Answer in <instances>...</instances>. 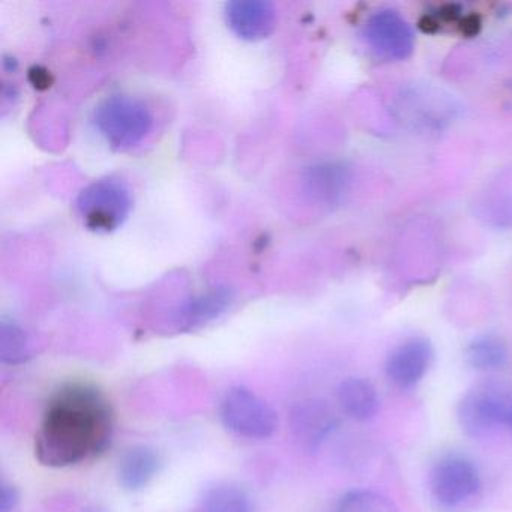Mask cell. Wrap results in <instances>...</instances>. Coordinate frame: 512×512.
<instances>
[{
	"instance_id": "cell-1",
	"label": "cell",
	"mask_w": 512,
	"mask_h": 512,
	"mask_svg": "<svg viewBox=\"0 0 512 512\" xmlns=\"http://www.w3.org/2000/svg\"><path fill=\"white\" fill-rule=\"evenodd\" d=\"M112 406L106 395L89 385L62 386L47 404L35 437V457L49 467H68L98 457L113 437Z\"/></svg>"
},
{
	"instance_id": "cell-2",
	"label": "cell",
	"mask_w": 512,
	"mask_h": 512,
	"mask_svg": "<svg viewBox=\"0 0 512 512\" xmlns=\"http://www.w3.org/2000/svg\"><path fill=\"white\" fill-rule=\"evenodd\" d=\"M461 430L481 439L497 428L512 431V388L505 383L484 382L473 386L458 404Z\"/></svg>"
},
{
	"instance_id": "cell-3",
	"label": "cell",
	"mask_w": 512,
	"mask_h": 512,
	"mask_svg": "<svg viewBox=\"0 0 512 512\" xmlns=\"http://www.w3.org/2000/svg\"><path fill=\"white\" fill-rule=\"evenodd\" d=\"M94 121L101 136L113 149L128 151L140 145L151 133L154 116L142 101L116 95L98 106Z\"/></svg>"
},
{
	"instance_id": "cell-4",
	"label": "cell",
	"mask_w": 512,
	"mask_h": 512,
	"mask_svg": "<svg viewBox=\"0 0 512 512\" xmlns=\"http://www.w3.org/2000/svg\"><path fill=\"white\" fill-rule=\"evenodd\" d=\"M76 208L88 229L109 233L127 220L133 209V194L121 179H98L79 194Z\"/></svg>"
},
{
	"instance_id": "cell-5",
	"label": "cell",
	"mask_w": 512,
	"mask_h": 512,
	"mask_svg": "<svg viewBox=\"0 0 512 512\" xmlns=\"http://www.w3.org/2000/svg\"><path fill=\"white\" fill-rule=\"evenodd\" d=\"M220 418L227 430L245 439H268L278 428L275 410L244 386H235L224 394Z\"/></svg>"
},
{
	"instance_id": "cell-6",
	"label": "cell",
	"mask_w": 512,
	"mask_h": 512,
	"mask_svg": "<svg viewBox=\"0 0 512 512\" xmlns=\"http://www.w3.org/2000/svg\"><path fill=\"white\" fill-rule=\"evenodd\" d=\"M481 490V476L469 458L451 454L440 458L430 475L431 497L448 511L469 505Z\"/></svg>"
},
{
	"instance_id": "cell-7",
	"label": "cell",
	"mask_w": 512,
	"mask_h": 512,
	"mask_svg": "<svg viewBox=\"0 0 512 512\" xmlns=\"http://www.w3.org/2000/svg\"><path fill=\"white\" fill-rule=\"evenodd\" d=\"M364 37L368 47L385 61H404L415 47L409 23L392 10L374 13L365 23Z\"/></svg>"
},
{
	"instance_id": "cell-8",
	"label": "cell",
	"mask_w": 512,
	"mask_h": 512,
	"mask_svg": "<svg viewBox=\"0 0 512 512\" xmlns=\"http://www.w3.org/2000/svg\"><path fill=\"white\" fill-rule=\"evenodd\" d=\"M290 430L302 449L316 452L337 430V413L326 401L307 398L293 404L289 415Z\"/></svg>"
},
{
	"instance_id": "cell-9",
	"label": "cell",
	"mask_w": 512,
	"mask_h": 512,
	"mask_svg": "<svg viewBox=\"0 0 512 512\" xmlns=\"http://www.w3.org/2000/svg\"><path fill=\"white\" fill-rule=\"evenodd\" d=\"M431 344L425 338H410L392 350L386 359V376L400 388L421 382L431 364Z\"/></svg>"
},
{
	"instance_id": "cell-10",
	"label": "cell",
	"mask_w": 512,
	"mask_h": 512,
	"mask_svg": "<svg viewBox=\"0 0 512 512\" xmlns=\"http://www.w3.org/2000/svg\"><path fill=\"white\" fill-rule=\"evenodd\" d=\"M227 25L242 40L259 41L275 28L274 5L265 0H235L226 5Z\"/></svg>"
},
{
	"instance_id": "cell-11",
	"label": "cell",
	"mask_w": 512,
	"mask_h": 512,
	"mask_svg": "<svg viewBox=\"0 0 512 512\" xmlns=\"http://www.w3.org/2000/svg\"><path fill=\"white\" fill-rule=\"evenodd\" d=\"M161 467L160 454L151 446L136 445L119 458L118 481L124 490L140 491L151 484Z\"/></svg>"
},
{
	"instance_id": "cell-12",
	"label": "cell",
	"mask_w": 512,
	"mask_h": 512,
	"mask_svg": "<svg viewBox=\"0 0 512 512\" xmlns=\"http://www.w3.org/2000/svg\"><path fill=\"white\" fill-rule=\"evenodd\" d=\"M233 295L226 287L209 290L197 298L190 299L176 313L179 331L190 332L208 325L220 317L232 304Z\"/></svg>"
},
{
	"instance_id": "cell-13",
	"label": "cell",
	"mask_w": 512,
	"mask_h": 512,
	"mask_svg": "<svg viewBox=\"0 0 512 512\" xmlns=\"http://www.w3.org/2000/svg\"><path fill=\"white\" fill-rule=\"evenodd\" d=\"M340 409L355 421H368L376 416L380 400L376 388L364 377H347L338 385Z\"/></svg>"
},
{
	"instance_id": "cell-14",
	"label": "cell",
	"mask_w": 512,
	"mask_h": 512,
	"mask_svg": "<svg viewBox=\"0 0 512 512\" xmlns=\"http://www.w3.org/2000/svg\"><path fill=\"white\" fill-rule=\"evenodd\" d=\"M466 361L476 371H497L508 362V347L499 337L482 335L467 346Z\"/></svg>"
},
{
	"instance_id": "cell-15",
	"label": "cell",
	"mask_w": 512,
	"mask_h": 512,
	"mask_svg": "<svg viewBox=\"0 0 512 512\" xmlns=\"http://www.w3.org/2000/svg\"><path fill=\"white\" fill-rule=\"evenodd\" d=\"M203 512H253V505L244 488L218 484L206 491Z\"/></svg>"
},
{
	"instance_id": "cell-16",
	"label": "cell",
	"mask_w": 512,
	"mask_h": 512,
	"mask_svg": "<svg viewBox=\"0 0 512 512\" xmlns=\"http://www.w3.org/2000/svg\"><path fill=\"white\" fill-rule=\"evenodd\" d=\"M28 335L16 323L4 322L0 328V359L7 365H22L31 359Z\"/></svg>"
},
{
	"instance_id": "cell-17",
	"label": "cell",
	"mask_w": 512,
	"mask_h": 512,
	"mask_svg": "<svg viewBox=\"0 0 512 512\" xmlns=\"http://www.w3.org/2000/svg\"><path fill=\"white\" fill-rule=\"evenodd\" d=\"M313 193L326 202L337 200L347 185V172L338 164H323L313 169L310 175Z\"/></svg>"
},
{
	"instance_id": "cell-18",
	"label": "cell",
	"mask_w": 512,
	"mask_h": 512,
	"mask_svg": "<svg viewBox=\"0 0 512 512\" xmlns=\"http://www.w3.org/2000/svg\"><path fill=\"white\" fill-rule=\"evenodd\" d=\"M335 512H400L389 497L371 490H353L344 494Z\"/></svg>"
},
{
	"instance_id": "cell-19",
	"label": "cell",
	"mask_w": 512,
	"mask_h": 512,
	"mask_svg": "<svg viewBox=\"0 0 512 512\" xmlns=\"http://www.w3.org/2000/svg\"><path fill=\"white\" fill-rule=\"evenodd\" d=\"M497 184L491 193V200L485 208L490 211V218L500 226H512V179Z\"/></svg>"
},
{
	"instance_id": "cell-20",
	"label": "cell",
	"mask_w": 512,
	"mask_h": 512,
	"mask_svg": "<svg viewBox=\"0 0 512 512\" xmlns=\"http://www.w3.org/2000/svg\"><path fill=\"white\" fill-rule=\"evenodd\" d=\"M20 494L14 485L2 484V493H0V512H14L19 505Z\"/></svg>"
},
{
	"instance_id": "cell-21",
	"label": "cell",
	"mask_w": 512,
	"mask_h": 512,
	"mask_svg": "<svg viewBox=\"0 0 512 512\" xmlns=\"http://www.w3.org/2000/svg\"><path fill=\"white\" fill-rule=\"evenodd\" d=\"M80 512H109L106 508H103V506L100 505H91L86 506V508H83Z\"/></svg>"
}]
</instances>
